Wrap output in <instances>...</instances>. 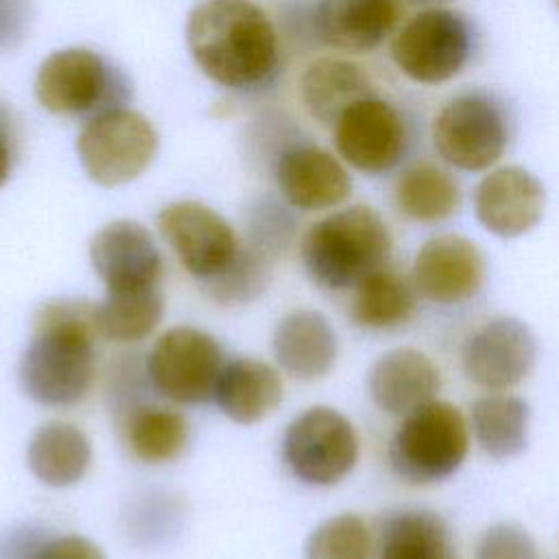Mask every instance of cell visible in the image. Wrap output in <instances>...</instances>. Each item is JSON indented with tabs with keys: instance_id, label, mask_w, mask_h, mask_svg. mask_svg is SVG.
Wrapping results in <instances>:
<instances>
[{
	"instance_id": "obj_1",
	"label": "cell",
	"mask_w": 559,
	"mask_h": 559,
	"mask_svg": "<svg viewBox=\"0 0 559 559\" xmlns=\"http://www.w3.org/2000/svg\"><path fill=\"white\" fill-rule=\"evenodd\" d=\"M186 46L203 76L238 94L273 85L282 68L277 28L253 0H199L186 20Z\"/></svg>"
},
{
	"instance_id": "obj_2",
	"label": "cell",
	"mask_w": 559,
	"mask_h": 559,
	"mask_svg": "<svg viewBox=\"0 0 559 559\" xmlns=\"http://www.w3.org/2000/svg\"><path fill=\"white\" fill-rule=\"evenodd\" d=\"M96 304L79 297L44 301L33 317V336L17 365L26 397L41 406L85 400L96 376Z\"/></svg>"
},
{
	"instance_id": "obj_3",
	"label": "cell",
	"mask_w": 559,
	"mask_h": 559,
	"mask_svg": "<svg viewBox=\"0 0 559 559\" xmlns=\"http://www.w3.org/2000/svg\"><path fill=\"white\" fill-rule=\"evenodd\" d=\"M391 231L369 205H347L314 221L299 240L306 275L319 288L345 290L386 266Z\"/></svg>"
},
{
	"instance_id": "obj_4",
	"label": "cell",
	"mask_w": 559,
	"mask_h": 559,
	"mask_svg": "<svg viewBox=\"0 0 559 559\" xmlns=\"http://www.w3.org/2000/svg\"><path fill=\"white\" fill-rule=\"evenodd\" d=\"M37 105L52 116L92 118L127 107L133 85L124 70L85 46H66L41 59L33 79Z\"/></svg>"
},
{
	"instance_id": "obj_5",
	"label": "cell",
	"mask_w": 559,
	"mask_h": 559,
	"mask_svg": "<svg viewBox=\"0 0 559 559\" xmlns=\"http://www.w3.org/2000/svg\"><path fill=\"white\" fill-rule=\"evenodd\" d=\"M469 450V424L463 413L432 400L402 417L389 441V465L408 485H432L459 472Z\"/></svg>"
},
{
	"instance_id": "obj_6",
	"label": "cell",
	"mask_w": 559,
	"mask_h": 559,
	"mask_svg": "<svg viewBox=\"0 0 559 559\" xmlns=\"http://www.w3.org/2000/svg\"><path fill=\"white\" fill-rule=\"evenodd\" d=\"M83 173L100 188H118L142 177L157 157L159 133L133 107H114L83 120L74 140Z\"/></svg>"
},
{
	"instance_id": "obj_7",
	"label": "cell",
	"mask_w": 559,
	"mask_h": 559,
	"mask_svg": "<svg viewBox=\"0 0 559 559\" xmlns=\"http://www.w3.org/2000/svg\"><path fill=\"white\" fill-rule=\"evenodd\" d=\"M474 26L456 9L424 7L397 26L391 37V59L411 81L448 83L463 72L474 55Z\"/></svg>"
},
{
	"instance_id": "obj_8",
	"label": "cell",
	"mask_w": 559,
	"mask_h": 559,
	"mask_svg": "<svg viewBox=\"0 0 559 559\" xmlns=\"http://www.w3.org/2000/svg\"><path fill=\"white\" fill-rule=\"evenodd\" d=\"M430 138L443 164L463 173H483L504 155L511 124L493 94L469 90L443 103L432 120Z\"/></svg>"
},
{
	"instance_id": "obj_9",
	"label": "cell",
	"mask_w": 559,
	"mask_h": 559,
	"mask_svg": "<svg viewBox=\"0 0 559 559\" xmlns=\"http://www.w3.org/2000/svg\"><path fill=\"white\" fill-rule=\"evenodd\" d=\"M354 424L332 406H310L284 430L282 461L304 485L332 487L358 463Z\"/></svg>"
},
{
	"instance_id": "obj_10",
	"label": "cell",
	"mask_w": 559,
	"mask_h": 559,
	"mask_svg": "<svg viewBox=\"0 0 559 559\" xmlns=\"http://www.w3.org/2000/svg\"><path fill=\"white\" fill-rule=\"evenodd\" d=\"M223 362V347L212 334L192 325H175L157 336L146 354L144 371L162 397L201 404L212 400Z\"/></svg>"
},
{
	"instance_id": "obj_11",
	"label": "cell",
	"mask_w": 559,
	"mask_h": 559,
	"mask_svg": "<svg viewBox=\"0 0 559 559\" xmlns=\"http://www.w3.org/2000/svg\"><path fill=\"white\" fill-rule=\"evenodd\" d=\"M332 142L347 166L380 177L404 162L411 148V127L400 107L373 94L341 114L332 127Z\"/></svg>"
},
{
	"instance_id": "obj_12",
	"label": "cell",
	"mask_w": 559,
	"mask_h": 559,
	"mask_svg": "<svg viewBox=\"0 0 559 559\" xmlns=\"http://www.w3.org/2000/svg\"><path fill=\"white\" fill-rule=\"evenodd\" d=\"M157 229L183 271L199 282L221 275L242 242L225 216L201 201H173L157 212Z\"/></svg>"
},
{
	"instance_id": "obj_13",
	"label": "cell",
	"mask_w": 559,
	"mask_h": 559,
	"mask_svg": "<svg viewBox=\"0 0 559 559\" xmlns=\"http://www.w3.org/2000/svg\"><path fill=\"white\" fill-rule=\"evenodd\" d=\"M537 336L518 317H493L474 330L461 347V369L487 391L518 386L537 362Z\"/></svg>"
},
{
	"instance_id": "obj_14",
	"label": "cell",
	"mask_w": 559,
	"mask_h": 559,
	"mask_svg": "<svg viewBox=\"0 0 559 559\" xmlns=\"http://www.w3.org/2000/svg\"><path fill=\"white\" fill-rule=\"evenodd\" d=\"M280 197L299 212H323L343 205L352 194L345 162L312 142H288L275 157Z\"/></svg>"
},
{
	"instance_id": "obj_15",
	"label": "cell",
	"mask_w": 559,
	"mask_h": 559,
	"mask_svg": "<svg viewBox=\"0 0 559 559\" xmlns=\"http://www.w3.org/2000/svg\"><path fill=\"white\" fill-rule=\"evenodd\" d=\"M474 216L496 238H520L535 229L546 210L542 179L524 166L509 164L487 170L474 188Z\"/></svg>"
},
{
	"instance_id": "obj_16",
	"label": "cell",
	"mask_w": 559,
	"mask_h": 559,
	"mask_svg": "<svg viewBox=\"0 0 559 559\" xmlns=\"http://www.w3.org/2000/svg\"><path fill=\"white\" fill-rule=\"evenodd\" d=\"M487 262L478 245L461 234L428 238L413 260L417 295L432 304L454 306L472 299L485 284Z\"/></svg>"
},
{
	"instance_id": "obj_17",
	"label": "cell",
	"mask_w": 559,
	"mask_h": 559,
	"mask_svg": "<svg viewBox=\"0 0 559 559\" xmlns=\"http://www.w3.org/2000/svg\"><path fill=\"white\" fill-rule=\"evenodd\" d=\"M90 262L105 290L162 286V251L138 221L116 218L103 225L90 240Z\"/></svg>"
},
{
	"instance_id": "obj_18",
	"label": "cell",
	"mask_w": 559,
	"mask_h": 559,
	"mask_svg": "<svg viewBox=\"0 0 559 559\" xmlns=\"http://www.w3.org/2000/svg\"><path fill=\"white\" fill-rule=\"evenodd\" d=\"M402 20L400 0H317L319 44L349 55H367L393 37Z\"/></svg>"
},
{
	"instance_id": "obj_19",
	"label": "cell",
	"mask_w": 559,
	"mask_h": 559,
	"mask_svg": "<svg viewBox=\"0 0 559 559\" xmlns=\"http://www.w3.org/2000/svg\"><path fill=\"white\" fill-rule=\"evenodd\" d=\"M439 386V369L424 352L413 347L384 352L367 371V393L371 402L393 417H404L432 402Z\"/></svg>"
},
{
	"instance_id": "obj_20",
	"label": "cell",
	"mask_w": 559,
	"mask_h": 559,
	"mask_svg": "<svg viewBox=\"0 0 559 559\" xmlns=\"http://www.w3.org/2000/svg\"><path fill=\"white\" fill-rule=\"evenodd\" d=\"M275 362L293 378L317 380L332 371L338 338L332 323L317 310L299 308L280 319L271 336Z\"/></svg>"
},
{
	"instance_id": "obj_21",
	"label": "cell",
	"mask_w": 559,
	"mask_h": 559,
	"mask_svg": "<svg viewBox=\"0 0 559 559\" xmlns=\"http://www.w3.org/2000/svg\"><path fill=\"white\" fill-rule=\"evenodd\" d=\"M297 94L306 114L314 122L332 129L345 109L378 92L360 63L325 55L312 59L301 70Z\"/></svg>"
},
{
	"instance_id": "obj_22",
	"label": "cell",
	"mask_w": 559,
	"mask_h": 559,
	"mask_svg": "<svg viewBox=\"0 0 559 559\" xmlns=\"http://www.w3.org/2000/svg\"><path fill=\"white\" fill-rule=\"evenodd\" d=\"M284 397L280 371L251 356H234L223 362L214 386V404L234 424H258L269 417Z\"/></svg>"
},
{
	"instance_id": "obj_23",
	"label": "cell",
	"mask_w": 559,
	"mask_h": 559,
	"mask_svg": "<svg viewBox=\"0 0 559 559\" xmlns=\"http://www.w3.org/2000/svg\"><path fill=\"white\" fill-rule=\"evenodd\" d=\"M26 463L39 483L55 489L72 487L92 465V443L76 424L50 419L31 435Z\"/></svg>"
},
{
	"instance_id": "obj_24",
	"label": "cell",
	"mask_w": 559,
	"mask_h": 559,
	"mask_svg": "<svg viewBox=\"0 0 559 559\" xmlns=\"http://www.w3.org/2000/svg\"><path fill=\"white\" fill-rule=\"evenodd\" d=\"M373 555L376 559H456V548L439 513L397 509L380 520Z\"/></svg>"
},
{
	"instance_id": "obj_25",
	"label": "cell",
	"mask_w": 559,
	"mask_h": 559,
	"mask_svg": "<svg viewBox=\"0 0 559 559\" xmlns=\"http://www.w3.org/2000/svg\"><path fill=\"white\" fill-rule=\"evenodd\" d=\"M395 210L413 223H441L461 207V186L450 170L435 162H413L393 183Z\"/></svg>"
},
{
	"instance_id": "obj_26",
	"label": "cell",
	"mask_w": 559,
	"mask_h": 559,
	"mask_svg": "<svg viewBox=\"0 0 559 559\" xmlns=\"http://www.w3.org/2000/svg\"><path fill=\"white\" fill-rule=\"evenodd\" d=\"M469 430L476 445L496 461L520 456L528 445L531 406L511 393H487L469 406Z\"/></svg>"
},
{
	"instance_id": "obj_27",
	"label": "cell",
	"mask_w": 559,
	"mask_h": 559,
	"mask_svg": "<svg viewBox=\"0 0 559 559\" xmlns=\"http://www.w3.org/2000/svg\"><path fill=\"white\" fill-rule=\"evenodd\" d=\"M417 310L413 280L382 266L354 286L349 317L358 328L384 332L406 325Z\"/></svg>"
},
{
	"instance_id": "obj_28",
	"label": "cell",
	"mask_w": 559,
	"mask_h": 559,
	"mask_svg": "<svg viewBox=\"0 0 559 559\" xmlns=\"http://www.w3.org/2000/svg\"><path fill=\"white\" fill-rule=\"evenodd\" d=\"M122 432L129 450L153 465L181 456L190 439L188 419L179 411L146 402L131 404L124 411Z\"/></svg>"
},
{
	"instance_id": "obj_29",
	"label": "cell",
	"mask_w": 559,
	"mask_h": 559,
	"mask_svg": "<svg viewBox=\"0 0 559 559\" xmlns=\"http://www.w3.org/2000/svg\"><path fill=\"white\" fill-rule=\"evenodd\" d=\"M162 317V286L105 290L103 301L96 304V325L100 338L120 345L140 343L151 336Z\"/></svg>"
},
{
	"instance_id": "obj_30",
	"label": "cell",
	"mask_w": 559,
	"mask_h": 559,
	"mask_svg": "<svg viewBox=\"0 0 559 559\" xmlns=\"http://www.w3.org/2000/svg\"><path fill=\"white\" fill-rule=\"evenodd\" d=\"M373 539L356 513H338L321 522L306 539V559H371Z\"/></svg>"
},
{
	"instance_id": "obj_31",
	"label": "cell",
	"mask_w": 559,
	"mask_h": 559,
	"mask_svg": "<svg viewBox=\"0 0 559 559\" xmlns=\"http://www.w3.org/2000/svg\"><path fill=\"white\" fill-rule=\"evenodd\" d=\"M284 199L258 197L247 210V245L262 255H284L297 236V216Z\"/></svg>"
},
{
	"instance_id": "obj_32",
	"label": "cell",
	"mask_w": 559,
	"mask_h": 559,
	"mask_svg": "<svg viewBox=\"0 0 559 559\" xmlns=\"http://www.w3.org/2000/svg\"><path fill=\"white\" fill-rule=\"evenodd\" d=\"M271 260L255 251L251 245L242 242L236 260L214 280L205 282L210 297L225 306H238L255 301L269 286Z\"/></svg>"
},
{
	"instance_id": "obj_33",
	"label": "cell",
	"mask_w": 559,
	"mask_h": 559,
	"mask_svg": "<svg viewBox=\"0 0 559 559\" xmlns=\"http://www.w3.org/2000/svg\"><path fill=\"white\" fill-rule=\"evenodd\" d=\"M474 559H539V550L526 528L513 522H496L478 537Z\"/></svg>"
},
{
	"instance_id": "obj_34",
	"label": "cell",
	"mask_w": 559,
	"mask_h": 559,
	"mask_svg": "<svg viewBox=\"0 0 559 559\" xmlns=\"http://www.w3.org/2000/svg\"><path fill=\"white\" fill-rule=\"evenodd\" d=\"M33 0H0V52L17 48L31 31Z\"/></svg>"
},
{
	"instance_id": "obj_35",
	"label": "cell",
	"mask_w": 559,
	"mask_h": 559,
	"mask_svg": "<svg viewBox=\"0 0 559 559\" xmlns=\"http://www.w3.org/2000/svg\"><path fill=\"white\" fill-rule=\"evenodd\" d=\"M33 559H105V552L83 535H63L44 539Z\"/></svg>"
},
{
	"instance_id": "obj_36",
	"label": "cell",
	"mask_w": 559,
	"mask_h": 559,
	"mask_svg": "<svg viewBox=\"0 0 559 559\" xmlns=\"http://www.w3.org/2000/svg\"><path fill=\"white\" fill-rule=\"evenodd\" d=\"M41 537L31 526L11 528L0 537V559H33L41 546Z\"/></svg>"
},
{
	"instance_id": "obj_37",
	"label": "cell",
	"mask_w": 559,
	"mask_h": 559,
	"mask_svg": "<svg viewBox=\"0 0 559 559\" xmlns=\"http://www.w3.org/2000/svg\"><path fill=\"white\" fill-rule=\"evenodd\" d=\"M15 157V124L11 111L0 103V188L9 181Z\"/></svg>"
},
{
	"instance_id": "obj_38",
	"label": "cell",
	"mask_w": 559,
	"mask_h": 559,
	"mask_svg": "<svg viewBox=\"0 0 559 559\" xmlns=\"http://www.w3.org/2000/svg\"><path fill=\"white\" fill-rule=\"evenodd\" d=\"M408 2H411V4H419V7L424 9V7H441V4L448 2V0H408Z\"/></svg>"
},
{
	"instance_id": "obj_39",
	"label": "cell",
	"mask_w": 559,
	"mask_h": 559,
	"mask_svg": "<svg viewBox=\"0 0 559 559\" xmlns=\"http://www.w3.org/2000/svg\"><path fill=\"white\" fill-rule=\"evenodd\" d=\"M557 9H559V0H557Z\"/></svg>"
}]
</instances>
